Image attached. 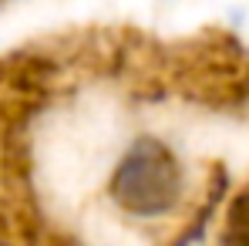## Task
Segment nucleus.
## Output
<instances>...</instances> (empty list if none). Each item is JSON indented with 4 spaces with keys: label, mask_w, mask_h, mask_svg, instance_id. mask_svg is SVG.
Wrapping results in <instances>:
<instances>
[{
    "label": "nucleus",
    "mask_w": 249,
    "mask_h": 246,
    "mask_svg": "<svg viewBox=\"0 0 249 246\" xmlns=\"http://www.w3.org/2000/svg\"><path fill=\"white\" fill-rule=\"evenodd\" d=\"M111 196L131 216H165L182 199V165L159 138H138L111 175Z\"/></svg>",
    "instance_id": "f257e3e1"
},
{
    "label": "nucleus",
    "mask_w": 249,
    "mask_h": 246,
    "mask_svg": "<svg viewBox=\"0 0 249 246\" xmlns=\"http://www.w3.org/2000/svg\"><path fill=\"white\" fill-rule=\"evenodd\" d=\"M229 240H243L249 243V192L239 196L232 212H229Z\"/></svg>",
    "instance_id": "f03ea898"
}]
</instances>
